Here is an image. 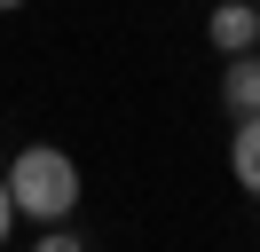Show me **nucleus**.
<instances>
[{
    "label": "nucleus",
    "mask_w": 260,
    "mask_h": 252,
    "mask_svg": "<svg viewBox=\"0 0 260 252\" xmlns=\"http://www.w3.org/2000/svg\"><path fill=\"white\" fill-rule=\"evenodd\" d=\"M229 79H221V103L229 118H244V110H260V47H244V55H221Z\"/></svg>",
    "instance_id": "3"
},
{
    "label": "nucleus",
    "mask_w": 260,
    "mask_h": 252,
    "mask_svg": "<svg viewBox=\"0 0 260 252\" xmlns=\"http://www.w3.org/2000/svg\"><path fill=\"white\" fill-rule=\"evenodd\" d=\"M0 8H24V0H0Z\"/></svg>",
    "instance_id": "7"
},
{
    "label": "nucleus",
    "mask_w": 260,
    "mask_h": 252,
    "mask_svg": "<svg viewBox=\"0 0 260 252\" xmlns=\"http://www.w3.org/2000/svg\"><path fill=\"white\" fill-rule=\"evenodd\" d=\"M8 229H16V197H8V173H0V244H8Z\"/></svg>",
    "instance_id": "6"
},
{
    "label": "nucleus",
    "mask_w": 260,
    "mask_h": 252,
    "mask_svg": "<svg viewBox=\"0 0 260 252\" xmlns=\"http://www.w3.org/2000/svg\"><path fill=\"white\" fill-rule=\"evenodd\" d=\"M71 244H79L71 220H40V252H71Z\"/></svg>",
    "instance_id": "5"
},
{
    "label": "nucleus",
    "mask_w": 260,
    "mask_h": 252,
    "mask_svg": "<svg viewBox=\"0 0 260 252\" xmlns=\"http://www.w3.org/2000/svg\"><path fill=\"white\" fill-rule=\"evenodd\" d=\"M229 173H237L244 197H260V110H244L237 134H229Z\"/></svg>",
    "instance_id": "4"
},
{
    "label": "nucleus",
    "mask_w": 260,
    "mask_h": 252,
    "mask_svg": "<svg viewBox=\"0 0 260 252\" xmlns=\"http://www.w3.org/2000/svg\"><path fill=\"white\" fill-rule=\"evenodd\" d=\"M8 197L32 220H71V205H79V166H71V150H48V142L16 150L8 158Z\"/></svg>",
    "instance_id": "1"
},
{
    "label": "nucleus",
    "mask_w": 260,
    "mask_h": 252,
    "mask_svg": "<svg viewBox=\"0 0 260 252\" xmlns=\"http://www.w3.org/2000/svg\"><path fill=\"white\" fill-rule=\"evenodd\" d=\"M205 40H213V55H244V47L260 40V8H244V0H221V8L205 16Z\"/></svg>",
    "instance_id": "2"
},
{
    "label": "nucleus",
    "mask_w": 260,
    "mask_h": 252,
    "mask_svg": "<svg viewBox=\"0 0 260 252\" xmlns=\"http://www.w3.org/2000/svg\"><path fill=\"white\" fill-rule=\"evenodd\" d=\"M252 47H260V40H252Z\"/></svg>",
    "instance_id": "8"
}]
</instances>
